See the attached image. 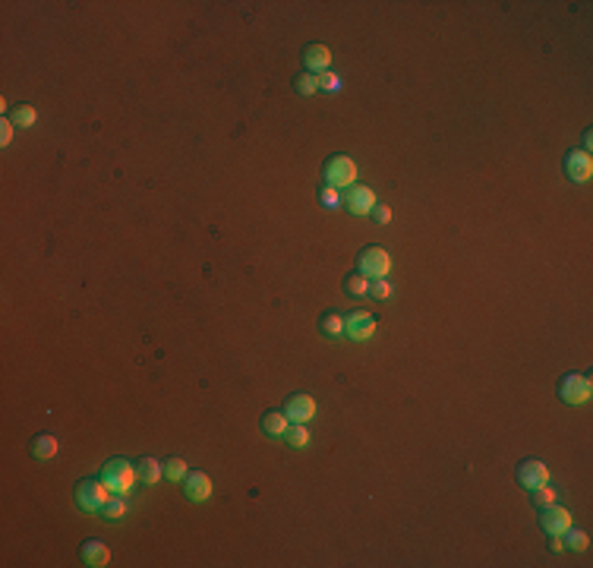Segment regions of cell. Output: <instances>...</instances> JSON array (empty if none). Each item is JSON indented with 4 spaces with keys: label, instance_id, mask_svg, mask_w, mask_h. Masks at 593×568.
I'll return each instance as SVG.
<instances>
[{
    "label": "cell",
    "instance_id": "e0dca14e",
    "mask_svg": "<svg viewBox=\"0 0 593 568\" xmlns=\"http://www.w3.org/2000/svg\"><path fill=\"white\" fill-rule=\"evenodd\" d=\"M161 477H164V468H161V461H155V458H143V461L136 464V480H139V483L155 486Z\"/></svg>",
    "mask_w": 593,
    "mask_h": 568
},
{
    "label": "cell",
    "instance_id": "83f0119b",
    "mask_svg": "<svg viewBox=\"0 0 593 568\" xmlns=\"http://www.w3.org/2000/svg\"><path fill=\"white\" fill-rule=\"evenodd\" d=\"M338 89H341V76H338V73H332V70L319 73V92H338Z\"/></svg>",
    "mask_w": 593,
    "mask_h": 568
},
{
    "label": "cell",
    "instance_id": "cb8c5ba5",
    "mask_svg": "<svg viewBox=\"0 0 593 568\" xmlns=\"http://www.w3.org/2000/svg\"><path fill=\"white\" fill-rule=\"evenodd\" d=\"M294 89L309 98V95L319 92V76H313V73H300V76L294 79Z\"/></svg>",
    "mask_w": 593,
    "mask_h": 568
},
{
    "label": "cell",
    "instance_id": "484cf974",
    "mask_svg": "<svg viewBox=\"0 0 593 568\" xmlns=\"http://www.w3.org/2000/svg\"><path fill=\"white\" fill-rule=\"evenodd\" d=\"M319 202L328 208V212H338V208H341V189L322 187V189H319Z\"/></svg>",
    "mask_w": 593,
    "mask_h": 568
},
{
    "label": "cell",
    "instance_id": "4fadbf2b",
    "mask_svg": "<svg viewBox=\"0 0 593 568\" xmlns=\"http://www.w3.org/2000/svg\"><path fill=\"white\" fill-rule=\"evenodd\" d=\"M303 64H306V70L313 73V76L332 70V47L328 45H309L306 51H303Z\"/></svg>",
    "mask_w": 593,
    "mask_h": 568
},
{
    "label": "cell",
    "instance_id": "4dcf8cb0",
    "mask_svg": "<svg viewBox=\"0 0 593 568\" xmlns=\"http://www.w3.org/2000/svg\"><path fill=\"white\" fill-rule=\"evenodd\" d=\"M373 218L379 221V225H388V221H392V208H388V206H382V202H379V206L373 208Z\"/></svg>",
    "mask_w": 593,
    "mask_h": 568
},
{
    "label": "cell",
    "instance_id": "7a4b0ae2",
    "mask_svg": "<svg viewBox=\"0 0 593 568\" xmlns=\"http://www.w3.org/2000/svg\"><path fill=\"white\" fill-rule=\"evenodd\" d=\"M357 184V161L350 155H332L325 165V187L350 189Z\"/></svg>",
    "mask_w": 593,
    "mask_h": 568
},
{
    "label": "cell",
    "instance_id": "f546056e",
    "mask_svg": "<svg viewBox=\"0 0 593 568\" xmlns=\"http://www.w3.org/2000/svg\"><path fill=\"white\" fill-rule=\"evenodd\" d=\"M13 136H16V124L10 117H4V124H0V146H10Z\"/></svg>",
    "mask_w": 593,
    "mask_h": 568
},
{
    "label": "cell",
    "instance_id": "9a60e30c",
    "mask_svg": "<svg viewBox=\"0 0 593 568\" xmlns=\"http://www.w3.org/2000/svg\"><path fill=\"white\" fill-rule=\"evenodd\" d=\"M287 426H291V420H287L284 410H268V414L262 417V432L272 439H284Z\"/></svg>",
    "mask_w": 593,
    "mask_h": 568
},
{
    "label": "cell",
    "instance_id": "5bb4252c",
    "mask_svg": "<svg viewBox=\"0 0 593 568\" xmlns=\"http://www.w3.org/2000/svg\"><path fill=\"white\" fill-rule=\"evenodd\" d=\"M79 559H83V565L89 568H104L111 562V550H107L101 540H85L83 550H79Z\"/></svg>",
    "mask_w": 593,
    "mask_h": 568
},
{
    "label": "cell",
    "instance_id": "d6986e66",
    "mask_svg": "<svg viewBox=\"0 0 593 568\" xmlns=\"http://www.w3.org/2000/svg\"><path fill=\"white\" fill-rule=\"evenodd\" d=\"M369 284H373V281H369L366 275L354 272V275H347V278H345V290L350 297H369Z\"/></svg>",
    "mask_w": 593,
    "mask_h": 568
},
{
    "label": "cell",
    "instance_id": "8fae6325",
    "mask_svg": "<svg viewBox=\"0 0 593 568\" xmlns=\"http://www.w3.org/2000/svg\"><path fill=\"white\" fill-rule=\"evenodd\" d=\"M376 206H379V199H376V193L369 187L354 184V187L347 189V208L354 215H373Z\"/></svg>",
    "mask_w": 593,
    "mask_h": 568
},
{
    "label": "cell",
    "instance_id": "ac0fdd59",
    "mask_svg": "<svg viewBox=\"0 0 593 568\" xmlns=\"http://www.w3.org/2000/svg\"><path fill=\"white\" fill-rule=\"evenodd\" d=\"M101 515H104L107 521H120L126 515V496H117V492H111L107 496V502H104V509H101Z\"/></svg>",
    "mask_w": 593,
    "mask_h": 568
},
{
    "label": "cell",
    "instance_id": "ba28073f",
    "mask_svg": "<svg viewBox=\"0 0 593 568\" xmlns=\"http://www.w3.org/2000/svg\"><path fill=\"white\" fill-rule=\"evenodd\" d=\"M517 483L534 492L537 486L549 483V468H546L543 461H537V458H527V461H521V468H517Z\"/></svg>",
    "mask_w": 593,
    "mask_h": 568
},
{
    "label": "cell",
    "instance_id": "52a82bcc",
    "mask_svg": "<svg viewBox=\"0 0 593 568\" xmlns=\"http://www.w3.org/2000/svg\"><path fill=\"white\" fill-rule=\"evenodd\" d=\"M345 335L354 338V341H369V338L376 335L373 313H366V309H354V313L345 319Z\"/></svg>",
    "mask_w": 593,
    "mask_h": 568
},
{
    "label": "cell",
    "instance_id": "7402d4cb",
    "mask_svg": "<svg viewBox=\"0 0 593 568\" xmlns=\"http://www.w3.org/2000/svg\"><path fill=\"white\" fill-rule=\"evenodd\" d=\"M322 335H325V338H332V341H338V338L345 335V316L328 313L325 319H322Z\"/></svg>",
    "mask_w": 593,
    "mask_h": 568
},
{
    "label": "cell",
    "instance_id": "8992f818",
    "mask_svg": "<svg viewBox=\"0 0 593 568\" xmlns=\"http://www.w3.org/2000/svg\"><path fill=\"white\" fill-rule=\"evenodd\" d=\"M565 177L571 184H587L593 177V155L587 152H568L565 155Z\"/></svg>",
    "mask_w": 593,
    "mask_h": 568
},
{
    "label": "cell",
    "instance_id": "30bf717a",
    "mask_svg": "<svg viewBox=\"0 0 593 568\" xmlns=\"http://www.w3.org/2000/svg\"><path fill=\"white\" fill-rule=\"evenodd\" d=\"M184 496L190 499V502H205V499L212 496V477L202 471H190L184 477Z\"/></svg>",
    "mask_w": 593,
    "mask_h": 568
},
{
    "label": "cell",
    "instance_id": "d4e9b609",
    "mask_svg": "<svg viewBox=\"0 0 593 568\" xmlns=\"http://www.w3.org/2000/svg\"><path fill=\"white\" fill-rule=\"evenodd\" d=\"M190 473V468H186V461L184 458H171V461L164 464V477L167 480H174V483H184V477Z\"/></svg>",
    "mask_w": 593,
    "mask_h": 568
},
{
    "label": "cell",
    "instance_id": "2e32d148",
    "mask_svg": "<svg viewBox=\"0 0 593 568\" xmlns=\"http://www.w3.org/2000/svg\"><path fill=\"white\" fill-rule=\"evenodd\" d=\"M57 451H60L57 436H51V432H42V436H35V442H32L35 461H51V458H57Z\"/></svg>",
    "mask_w": 593,
    "mask_h": 568
},
{
    "label": "cell",
    "instance_id": "603a6c76",
    "mask_svg": "<svg viewBox=\"0 0 593 568\" xmlns=\"http://www.w3.org/2000/svg\"><path fill=\"white\" fill-rule=\"evenodd\" d=\"M562 537H568V540H565V546H568V550H575V552H584V550L590 546L587 531H577V527H568V531H565Z\"/></svg>",
    "mask_w": 593,
    "mask_h": 568
},
{
    "label": "cell",
    "instance_id": "6da1fadb",
    "mask_svg": "<svg viewBox=\"0 0 593 568\" xmlns=\"http://www.w3.org/2000/svg\"><path fill=\"white\" fill-rule=\"evenodd\" d=\"M101 480L111 492L117 496H130L133 486H136V468H133L126 458H111V461L101 468Z\"/></svg>",
    "mask_w": 593,
    "mask_h": 568
},
{
    "label": "cell",
    "instance_id": "d6a6232c",
    "mask_svg": "<svg viewBox=\"0 0 593 568\" xmlns=\"http://www.w3.org/2000/svg\"><path fill=\"white\" fill-rule=\"evenodd\" d=\"M549 546H552L556 552H562V550H565V540H562V537H552V543H549Z\"/></svg>",
    "mask_w": 593,
    "mask_h": 568
},
{
    "label": "cell",
    "instance_id": "44dd1931",
    "mask_svg": "<svg viewBox=\"0 0 593 568\" xmlns=\"http://www.w3.org/2000/svg\"><path fill=\"white\" fill-rule=\"evenodd\" d=\"M284 442L291 445V449H303V445L309 442V430H306V423H291V426H287Z\"/></svg>",
    "mask_w": 593,
    "mask_h": 568
},
{
    "label": "cell",
    "instance_id": "5b68a950",
    "mask_svg": "<svg viewBox=\"0 0 593 568\" xmlns=\"http://www.w3.org/2000/svg\"><path fill=\"white\" fill-rule=\"evenodd\" d=\"M590 376H577V373H568L562 376V382H558V398H562L565 404H571V408H577V404H587L590 401Z\"/></svg>",
    "mask_w": 593,
    "mask_h": 568
},
{
    "label": "cell",
    "instance_id": "4316f807",
    "mask_svg": "<svg viewBox=\"0 0 593 568\" xmlns=\"http://www.w3.org/2000/svg\"><path fill=\"white\" fill-rule=\"evenodd\" d=\"M534 505H540V509H546V505H556V490H552L549 483L537 486V490H534Z\"/></svg>",
    "mask_w": 593,
    "mask_h": 568
},
{
    "label": "cell",
    "instance_id": "7c38bea8",
    "mask_svg": "<svg viewBox=\"0 0 593 568\" xmlns=\"http://www.w3.org/2000/svg\"><path fill=\"white\" fill-rule=\"evenodd\" d=\"M284 414L291 423H309L316 417V398L309 395H291L284 404Z\"/></svg>",
    "mask_w": 593,
    "mask_h": 568
},
{
    "label": "cell",
    "instance_id": "f1b7e54d",
    "mask_svg": "<svg viewBox=\"0 0 593 568\" xmlns=\"http://www.w3.org/2000/svg\"><path fill=\"white\" fill-rule=\"evenodd\" d=\"M369 297H376V300H388V297H392V284H388L385 278H376L373 284H369Z\"/></svg>",
    "mask_w": 593,
    "mask_h": 568
},
{
    "label": "cell",
    "instance_id": "1f68e13d",
    "mask_svg": "<svg viewBox=\"0 0 593 568\" xmlns=\"http://www.w3.org/2000/svg\"><path fill=\"white\" fill-rule=\"evenodd\" d=\"M590 148H593V136H590V130H587V133H584V148H581V152L590 155Z\"/></svg>",
    "mask_w": 593,
    "mask_h": 568
},
{
    "label": "cell",
    "instance_id": "277c9868",
    "mask_svg": "<svg viewBox=\"0 0 593 568\" xmlns=\"http://www.w3.org/2000/svg\"><path fill=\"white\" fill-rule=\"evenodd\" d=\"M357 262H360V275H366L369 281L385 278V275L392 272V256H388V249H382V247H366Z\"/></svg>",
    "mask_w": 593,
    "mask_h": 568
},
{
    "label": "cell",
    "instance_id": "9c48e42d",
    "mask_svg": "<svg viewBox=\"0 0 593 568\" xmlns=\"http://www.w3.org/2000/svg\"><path fill=\"white\" fill-rule=\"evenodd\" d=\"M540 527L549 533V537H562V533L571 527V511L562 509V505H546L543 515H540Z\"/></svg>",
    "mask_w": 593,
    "mask_h": 568
},
{
    "label": "cell",
    "instance_id": "3957f363",
    "mask_svg": "<svg viewBox=\"0 0 593 568\" xmlns=\"http://www.w3.org/2000/svg\"><path fill=\"white\" fill-rule=\"evenodd\" d=\"M107 496H111V490L104 486V480H83V483L76 486V505L85 511V515H95V511L104 509V502H107Z\"/></svg>",
    "mask_w": 593,
    "mask_h": 568
},
{
    "label": "cell",
    "instance_id": "ffe728a7",
    "mask_svg": "<svg viewBox=\"0 0 593 568\" xmlns=\"http://www.w3.org/2000/svg\"><path fill=\"white\" fill-rule=\"evenodd\" d=\"M10 120L19 126V130H29V126L38 124V114H35V107H32V105H19L16 111H13Z\"/></svg>",
    "mask_w": 593,
    "mask_h": 568
}]
</instances>
